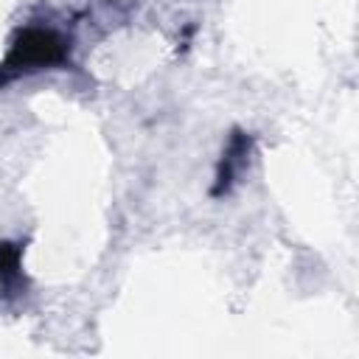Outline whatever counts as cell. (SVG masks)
Segmentation results:
<instances>
[{
    "label": "cell",
    "mask_w": 359,
    "mask_h": 359,
    "mask_svg": "<svg viewBox=\"0 0 359 359\" xmlns=\"http://www.w3.org/2000/svg\"><path fill=\"white\" fill-rule=\"evenodd\" d=\"M250 151H252V135L236 129L222 151V160L216 165V177H213V188H210V196H224L233 191V185L238 182L241 171L247 168L250 163Z\"/></svg>",
    "instance_id": "obj_2"
},
{
    "label": "cell",
    "mask_w": 359,
    "mask_h": 359,
    "mask_svg": "<svg viewBox=\"0 0 359 359\" xmlns=\"http://www.w3.org/2000/svg\"><path fill=\"white\" fill-rule=\"evenodd\" d=\"M67 59H70V39L65 34L42 25H25L14 34L11 48L0 62V87L28 73L62 67L67 65Z\"/></svg>",
    "instance_id": "obj_1"
},
{
    "label": "cell",
    "mask_w": 359,
    "mask_h": 359,
    "mask_svg": "<svg viewBox=\"0 0 359 359\" xmlns=\"http://www.w3.org/2000/svg\"><path fill=\"white\" fill-rule=\"evenodd\" d=\"M22 250L25 247L20 241H0V292H3V297H17L25 292Z\"/></svg>",
    "instance_id": "obj_3"
}]
</instances>
